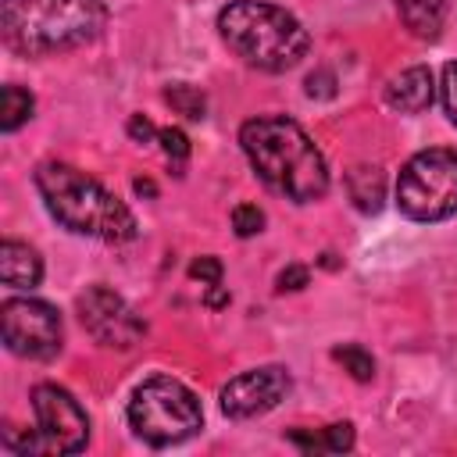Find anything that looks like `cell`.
<instances>
[{
    "label": "cell",
    "mask_w": 457,
    "mask_h": 457,
    "mask_svg": "<svg viewBox=\"0 0 457 457\" xmlns=\"http://www.w3.org/2000/svg\"><path fill=\"white\" fill-rule=\"evenodd\" d=\"M239 143H243V154L250 157L253 171L261 175V182L271 186L275 193H282L296 204H311V200L325 196V189H328L325 157L293 118H286V114L250 118L239 129Z\"/></svg>",
    "instance_id": "obj_1"
},
{
    "label": "cell",
    "mask_w": 457,
    "mask_h": 457,
    "mask_svg": "<svg viewBox=\"0 0 457 457\" xmlns=\"http://www.w3.org/2000/svg\"><path fill=\"white\" fill-rule=\"evenodd\" d=\"M104 25V0H4L0 11L4 43L25 57L86 46Z\"/></svg>",
    "instance_id": "obj_2"
},
{
    "label": "cell",
    "mask_w": 457,
    "mask_h": 457,
    "mask_svg": "<svg viewBox=\"0 0 457 457\" xmlns=\"http://www.w3.org/2000/svg\"><path fill=\"white\" fill-rule=\"evenodd\" d=\"M36 186L46 200V211L64 228L79 236H96L107 243H125L136 236L132 211L86 171L61 161H46L36 168Z\"/></svg>",
    "instance_id": "obj_3"
},
{
    "label": "cell",
    "mask_w": 457,
    "mask_h": 457,
    "mask_svg": "<svg viewBox=\"0 0 457 457\" xmlns=\"http://www.w3.org/2000/svg\"><path fill=\"white\" fill-rule=\"evenodd\" d=\"M218 32L236 57L261 71H289L311 50L307 29L286 7L264 0H232L221 7Z\"/></svg>",
    "instance_id": "obj_4"
},
{
    "label": "cell",
    "mask_w": 457,
    "mask_h": 457,
    "mask_svg": "<svg viewBox=\"0 0 457 457\" xmlns=\"http://www.w3.org/2000/svg\"><path fill=\"white\" fill-rule=\"evenodd\" d=\"M129 425L150 446H175L200 432L204 411L193 389H186L179 378L154 375L136 386L129 400Z\"/></svg>",
    "instance_id": "obj_5"
},
{
    "label": "cell",
    "mask_w": 457,
    "mask_h": 457,
    "mask_svg": "<svg viewBox=\"0 0 457 457\" xmlns=\"http://www.w3.org/2000/svg\"><path fill=\"white\" fill-rule=\"evenodd\" d=\"M396 207L414 221H443L457 214V150H421L396 179Z\"/></svg>",
    "instance_id": "obj_6"
},
{
    "label": "cell",
    "mask_w": 457,
    "mask_h": 457,
    "mask_svg": "<svg viewBox=\"0 0 457 457\" xmlns=\"http://www.w3.org/2000/svg\"><path fill=\"white\" fill-rule=\"evenodd\" d=\"M32 411H36V432L18 439V453H79L89 439V421L79 400L54 386L43 382L32 389Z\"/></svg>",
    "instance_id": "obj_7"
},
{
    "label": "cell",
    "mask_w": 457,
    "mask_h": 457,
    "mask_svg": "<svg viewBox=\"0 0 457 457\" xmlns=\"http://www.w3.org/2000/svg\"><path fill=\"white\" fill-rule=\"evenodd\" d=\"M0 332L4 346L29 361H50L64 339L57 307L32 296H11L0 303Z\"/></svg>",
    "instance_id": "obj_8"
},
{
    "label": "cell",
    "mask_w": 457,
    "mask_h": 457,
    "mask_svg": "<svg viewBox=\"0 0 457 457\" xmlns=\"http://www.w3.org/2000/svg\"><path fill=\"white\" fill-rule=\"evenodd\" d=\"M79 318L86 325V332L100 343V346H111V350H132L146 325L143 318L107 286H89L82 296H79Z\"/></svg>",
    "instance_id": "obj_9"
},
{
    "label": "cell",
    "mask_w": 457,
    "mask_h": 457,
    "mask_svg": "<svg viewBox=\"0 0 457 457\" xmlns=\"http://www.w3.org/2000/svg\"><path fill=\"white\" fill-rule=\"evenodd\" d=\"M289 386H293V378L282 364H264V368L243 371L221 389V411L236 421L268 414L271 407H278V400H286Z\"/></svg>",
    "instance_id": "obj_10"
},
{
    "label": "cell",
    "mask_w": 457,
    "mask_h": 457,
    "mask_svg": "<svg viewBox=\"0 0 457 457\" xmlns=\"http://www.w3.org/2000/svg\"><path fill=\"white\" fill-rule=\"evenodd\" d=\"M432 100H436V79L425 64H414V68L400 71L386 86V104L393 111H403V114H418V111L432 107Z\"/></svg>",
    "instance_id": "obj_11"
},
{
    "label": "cell",
    "mask_w": 457,
    "mask_h": 457,
    "mask_svg": "<svg viewBox=\"0 0 457 457\" xmlns=\"http://www.w3.org/2000/svg\"><path fill=\"white\" fill-rule=\"evenodd\" d=\"M0 278L11 289H32L43 278V261L29 243L4 239L0 243Z\"/></svg>",
    "instance_id": "obj_12"
},
{
    "label": "cell",
    "mask_w": 457,
    "mask_h": 457,
    "mask_svg": "<svg viewBox=\"0 0 457 457\" xmlns=\"http://www.w3.org/2000/svg\"><path fill=\"white\" fill-rule=\"evenodd\" d=\"M396 11L418 39H436L446 21V0H396Z\"/></svg>",
    "instance_id": "obj_13"
},
{
    "label": "cell",
    "mask_w": 457,
    "mask_h": 457,
    "mask_svg": "<svg viewBox=\"0 0 457 457\" xmlns=\"http://www.w3.org/2000/svg\"><path fill=\"white\" fill-rule=\"evenodd\" d=\"M346 193H350V200H353L357 211L375 214L382 207V200H386V179H382L378 168L357 164V168L346 171Z\"/></svg>",
    "instance_id": "obj_14"
},
{
    "label": "cell",
    "mask_w": 457,
    "mask_h": 457,
    "mask_svg": "<svg viewBox=\"0 0 457 457\" xmlns=\"http://www.w3.org/2000/svg\"><path fill=\"white\" fill-rule=\"evenodd\" d=\"M289 443H296L303 453H343V450L353 446V425L350 421H339V425H328L321 432L293 428L289 432Z\"/></svg>",
    "instance_id": "obj_15"
},
{
    "label": "cell",
    "mask_w": 457,
    "mask_h": 457,
    "mask_svg": "<svg viewBox=\"0 0 457 457\" xmlns=\"http://www.w3.org/2000/svg\"><path fill=\"white\" fill-rule=\"evenodd\" d=\"M32 107H36V100H32L29 89H21V86H4V89H0V129H4V132H14L18 125H25V121L32 118Z\"/></svg>",
    "instance_id": "obj_16"
},
{
    "label": "cell",
    "mask_w": 457,
    "mask_h": 457,
    "mask_svg": "<svg viewBox=\"0 0 457 457\" xmlns=\"http://www.w3.org/2000/svg\"><path fill=\"white\" fill-rule=\"evenodd\" d=\"M332 357H336L357 382H368V378L375 375V357H371L364 346H357V343H343V346H336Z\"/></svg>",
    "instance_id": "obj_17"
},
{
    "label": "cell",
    "mask_w": 457,
    "mask_h": 457,
    "mask_svg": "<svg viewBox=\"0 0 457 457\" xmlns=\"http://www.w3.org/2000/svg\"><path fill=\"white\" fill-rule=\"evenodd\" d=\"M164 100H168L179 114H186L189 121H200V118H204V111H207L204 93H200V89H193V86H168V89H164Z\"/></svg>",
    "instance_id": "obj_18"
},
{
    "label": "cell",
    "mask_w": 457,
    "mask_h": 457,
    "mask_svg": "<svg viewBox=\"0 0 457 457\" xmlns=\"http://www.w3.org/2000/svg\"><path fill=\"white\" fill-rule=\"evenodd\" d=\"M232 228H236V236H243V239L257 236V232L264 228V211H261L257 204H239V207L232 211Z\"/></svg>",
    "instance_id": "obj_19"
},
{
    "label": "cell",
    "mask_w": 457,
    "mask_h": 457,
    "mask_svg": "<svg viewBox=\"0 0 457 457\" xmlns=\"http://www.w3.org/2000/svg\"><path fill=\"white\" fill-rule=\"evenodd\" d=\"M439 96H443V107H446V118L457 125V61H450L443 68V82H439Z\"/></svg>",
    "instance_id": "obj_20"
},
{
    "label": "cell",
    "mask_w": 457,
    "mask_h": 457,
    "mask_svg": "<svg viewBox=\"0 0 457 457\" xmlns=\"http://www.w3.org/2000/svg\"><path fill=\"white\" fill-rule=\"evenodd\" d=\"M157 139H161V146H164V154H168L171 161H186V154H189V139H186L182 129H161Z\"/></svg>",
    "instance_id": "obj_21"
},
{
    "label": "cell",
    "mask_w": 457,
    "mask_h": 457,
    "mask_svg": "<svg viewBox=\"0 0 457 457\" xmlns=\"http://www.w3.org/2000/svg\"><path fill=\"white\" fill-rule=\"evenodd\" d=\"M189 275L200 278V282H207V286H221V261L218 257H196L189 264Z\"/></svg>",
    "instance_id": "obj_22"
},
{
    "label": "cell",
    "mask_w": 457,
    "mask_h": 457,
    "mask_svg": "<svg viewBox=\"0 0 457 457\" xmlns=\"http://www.w3.org/2000/svg\"><path fill=\"white\" fill-rule=\"evenodd\" d=\"M307 268H300V264H289V268H282L278 271V289L286 293V289H303L307 286Z\"/></svg>",
    "instance_id": "obj_23"
},
{
    "label": "cell",
    "mask_w": 457,
    "mask_h": 457,
    "mask_svg": "<svg viewBox=\"0 0 457 457\" xmlns=\"http://www.w3.org/2000/svg\"><path fill=\"white\" fill-rule=\"evenodd\" d=\"M307 93L311 96H332L336 93V75L332 71H314L307 79Z\"/></svg>",
    "instance_id": "obj_24"
},
{
    "label": "cell",
    "mask_w": 457,
    "mask_h": 457,
    "mask_svg": "<svg viewBox=\"0 0 457 457\" xmlns=\"http://www.w3.org/2000/svg\"><path fill=\"white\" fill-rule=\"evenodd\" d=\"M157 132H161V129H154V125H150V118H143V114H132V121H129V136H132L136 143H150Z\"/></svg>",
    "instance_id": "obj_25"
},
{
    "label": "cell",
    "mask_w": 457,
    "mask_h": 457,
    "mask_svg": "<svg viewBox=\"0 0 457 457\" xmlns=\"http://www.w3.org/2000/svg\"><path fill=\"white\" fill-rule=\"evenodd\" d=\"M207 303H211V307H221V303H228V296H225L218 286H211V296H207Z\"/></svg>",
    "instance_id": "obj_26"
},
{
    "label": "cell",
    "mask_w": 457,
    "mask_h": 457,
    "mask_svg": "<svg viewBox=\"0 0 457 457\" xmlns=\"http://www.w3.org/2000/svg\"><path fill=\"white\" fill-rule=\"evenodd\" d=\"M136 193H146V196H154L157 189H154V182H150V179H136Z\"/></svg>",
    "instance_id": "obj_27"
}]
</instances>
